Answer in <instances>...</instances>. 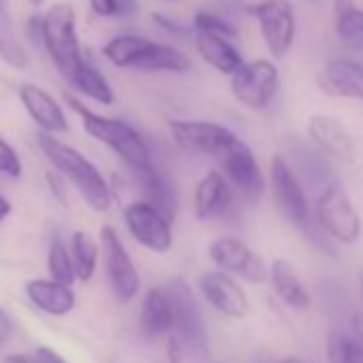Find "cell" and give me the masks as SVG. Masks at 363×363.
Masks as SVG:
<instances>
[{"mask_svg": "<svg viewBox=\"0 0 363 363\" xmlns=\"http://www.w3.org/2000/svg\"><path fill=\"white\" fill-rule=\"evenodd\" d=\"M193 67L191 58L182 54L179 50L152 41L150 48L143 52L139 62L135 65V71L143 73H189Z\"/></svg>", "mask_w": 363, "mask_h": 363, "instance_id": "cb8c5ba5", "label": "cell"}, {"mask_svg": "<svg viewBox=\"0 0 363 363\" xmlns=\"http://www.w3.org/2000/svg\"><path fill=\"white\" fill-rule=\"evenodd\" d=\"M233 203V186L223 171L206 173L195 189V216L203 223L220 218Z\"/></svg>", "mask_w": 363, "mask_h": 363, "instance_id": "ac0fdd59", "label": "cell"}, {"mask_svg": "<svg viewBox=\"0 0 363 363\" xmlns=\"http://www.w3.org/2000/svg\"><path fill=\"white\" fill-rule=\"evenodd\" d=\"M5 363H39L35 354H9Z\"/></svg>", "mask_w": 363, "mask_h": 363, "instance_id": "ab89813d", "label": "cell"}, {"mask_svg": "<svg viewBox=\"0 0 363 363\" xmlns=\"http://www.w3.org/2000/svg\"><path fill=\"white\" fill-rule=\"evenodd\" d=\"M348 363H363V316L357 314L348 331Z\"/></svg>", "mask_w": 363, "mask_h": 363, "instance_id": "e575fe53", "label": "cell"}, {"mask_svg": "<svg viewBox=\"0 0 363 363\" xmlns=\"http://www.w3.org/2000/svg\"><path fill=\"white\" fill-rule=\"evenodd\" d=\"M28 299L43 312L52 316H65L75 308V293L69 284L56 282V280H28L24 286Z\"/></svg>", "mask_w": 363, "mask_h": 363, "instance_id": "ffe728a7", "label": "cell"}, {"mask_svg": "<svg viewBox=\"0 0 363 363\" xmlns=\"http://www.w3.org/2000/svg\"><path fill=\"white\" fill-rule=\"evenodd\" d=\"M195 48H197L199 56L223 75L231 77L244 65V58H242L240 50L231 43V39H225L218 35H208V33H197Z\"/></svg>", "mask_w": 363, "mask_h": 363, "instance_id": "44dd1931", "label": "cell"}, {"mask_svg": "<svg viewBox=\"0 0 363 363\" xmlns=\"http://www.w3.org/2000/svg\"><path fill=\"white\" fill-rule=\"evenodd\" d=\"M150 43H152V39L141 37V35H118V37H113L111 41L105 43L103 56L113 67L135 69V65L139 62L143 52L150 48Z\"/></svg>", "mask_w": 363, "mask_h": 363, "instance_id": "4316f807", "label": "cell"}, {"mask_svg": "<svg viewBox=\"0 0 363 363\" xmlns=\"http://www.w3.org/2000/svg\"><path fill=\"white\" fill-rule=\"evenodd\" d=\"M139 323H141V329L147 337H160L173 329L171 301H169L164 289H150L145 293Z\"/></svg>", "mask_w": 363, "mask_h": 363, "instance_id": "603a6c76", "label": "cell"}, {"mask_svg": "<svg viewBox=\"0 0 363 363\" xmlns=\"http://www.w3.org/2000/svg\"><path fill=\"white\" fill-rule=\"evenodd\" d=\"M11 210H13L11 201H9V199H5L3 195H0V223H3L5 218H9Z\"/></svg>", "mask_w": 363, "mask_h": 363, "instance_id": "60d3db41", "label": "cell"}, {"mask_svg": "<svg viewBox=\"0 0 363 363\" xmlns=\"http://www.w3.org/2000/svg\"><path fill=\"white\" fill-rule=\"evenodd\" d=\"M35 357H37L39 363H69L67 359H62V357H60L54 348H50V346H39L37 352H35Z\"/></svg>", "mask_w": 363, "mask_h": 363, "instance_id": "74e56055", "label": "cell"}, {"mask_svg": "<svg viewBox=\"0 0 363 363\" xmlns=\"http://www.w3.org/2000/svg\"><path fill=\"white\" fill-rule=\"evenodd\" d=\"M0 58L18 71H26L30 67V58L24 45L20 43V39L16 37L11 18H3V16H0Z\"/></svg>", "mask_w": 363, "mask_h": 363, "instance_id": "f1b7e54d", "label": "cell"}, {"mask_svg": "<svg viewBox=\"0 0 363 363\" xmlns=\"http://www.w3.org/2000/svg\"><path fill=\"white\" fill-rule=\"evenodd\" d=\"M308 137L323 154L342 162L354 160V141L342 120L327 113H314L308 120Z\"/></svg>", "mask_w": 363, "mask_h": 363, "instance_id": "9a60e30c", "label": "cell"}, {"mask_svg": "<svg viewBox=\"0 0 363 363\" xmlns=\"http://www.w3.org/2000/svg\"><path fill=\"white\" fill-rule=\"evenodd\" d=\"M278 82H280L278 67L272 60L259 58V60L244 62L231 75V92L244 107L261 111L276 96Z\"/></svg>", "mask_w": 363, "mask_h": 363, "instance_id": "9c48e42d", "label": "cell"}, {"mask_svg": "<svg viewBox=\"0 0 363 363\" xmlns=\"http://www.w3.org/2000/svg\"><path fill=\"white\" fill-rule=\"evenodd\" d=\"M327 363H348V331L340 327H329Z\"/></svg>", "mask_w": 363, "mask_h": 363, "instance_id": "d6a6232c", "label": "cell"}, {"mask_svg": "<svg viewBox=\"0 0 363 363\" xmlns=\"http://www.w3.org/2000/svg\"><path fill=\"white\" fill-rule=\"evenodd\" d=\"M101 250L105 255V272L113 295L118 297V301L128 303L139 293L141 280L118 231L109 225L101 227Z\"/></svg>", "mask_w": 363, "mask_h": 363, "instance_id": "8fae6325", "label": "cell"}, {"mask_svg": "<svg viewBox=\"0 0 363 363\" xmlns=\"http://www.w3.org/2000/svg\"><path fill=\"white\" fill-rule=\"evenodd\" d=\"M335 33L352 50H363V9L354 0H333Z\"/></svg>", "mask_w": 363, "mask_h": 363, "instance_id": "484cf974", "label": "cell"}, {"mask_svg": "<svg viewBox=\"0 0 363 363\" xmlns=\"http://www.w3.org/2000/svg\"><path fill=\"white\" fill-rule=\"evenodd\" d=\"M267 280L272 282V289L276 291V295L291 308L295 310H306L310 306V293L303 286V282L299 280L295 267L286 261V259H276L269 265V276Z\"/></svg>", "mask_w": 363, "mask_h": 363, "instance_id": "7402d4cb", "label": "cell"}, {"mask_svg": "<svg viewBox=\"0 0 363 363\" xmlns=\"http://www.w3.org/2000/svg\"><path fill=\"white\" fill-rule=\"evenodd\" d=\"M133 177L143 193V201L154 206L162 216H167L173 223V218L177 216V208H179L175 182L154 164L133 171Z\"/></svg>", "mask_w": 363, "mask_h": 363, "instance_id": "e0dca14e", "label": "cell"}, {"mask_svg": "<svg viewBox=\"0 0 363 363\" xmlns=\"http://www.w3.org/2000/svg\"><path fill=\"white\" fill-rule=\"evenodd\" d=\"M11 331H13V318L9 316L7 310L0 308V346H3L9 340Z\"/></svg>", "mask_w": 363, "mask_h": 363, "instance_id": "f35d334b", "label": "cell"}, {"mask_svg": "<svg viewBox=\"0 0 363 363\" xmlns=\"http://www.w3.org/2000/svg\"><path fill=\"white\" fill-rule=\"evenodd\" d=\"M0 16L9 18V7H7V0H0Z\"/></svg>", "mask_w": 363, "mask_h": 363, "instance_id": "b9f144b4", "label": "cell"}, {"mask_svg": "<svg viewBox=\"0 0 363 363\" xmlns=\"http://www.w3.org/2000/svg\"><path fill=\"white\" fill-rule=\"evenodd\" d=\"M193 26L197 33H208V35H218V37H225V39H235L238 37V28L227 22L225 18L216 16V13H210V11H197L195 18H193Z\"/></svg>", "mask_w": 363, "mask_h": 363, "instance_id": "1f68e13d", "label": "cell"}, {"mask_svg": "<svg viewBox=\"0 0 363 363\" xmlns=\"http://www.w3.org/2000/svg\"><path fill=\"white\" fill-rule=\"evenodd\" d=\"M361 295H363V276H361Z\"/></svg>", "mask_w": 363, "mask_h": 363, "instance_id": "f6af8a7d", "label": "cell"}, {"mask_svg": "<svg viewBox=\"0 0 363 363\" xmlns=\"http://www.w3.org/2000/svg\"><path fill=\"white\" fill-rule=\"evenodd\" d=\"M278 363H306V361L299 359V357H284V359H280Z\"/></svg>", "mask_w": 363, "mask_h": 363, "instance_id": "7bdbcfd3", "label": "cell"}, {"mask_svg": "<svg viewBox=\"0 0 363 363\" xmlns=\"http://www.w3.org/2000/svg\"><path fill=\"white\" fill-rule=\"evenodd\" d=\"M62 175H56V173H48V184L52 189V195L62 203L67 206V191H65V184H62Z\"/></svg>", "mask_w": 363, "mask_h": 363, "instance_id": "8d00e7d4", "label": "cell"}, {"mask_svg": "<svg viewBox=\"0 0 363 363\" xmlns=\"http://www.w3.org/2000/svg\"><path fill=\"white\" fill-rule=\"evenodd\" d=\"M67 84L73 90H77L82 96H86L99 105H113V101H116V92L111 88V84L90 60H84L82 67L71 75V79Z\"/></svg>", "mask_w": 363, "mask_h": 363, "instance_id": "d4e9b609", "label": "cell"}, {"mask_svg": "<svg viewBox=\"0 0 363 363\" xmlns=\"http://www.w3.org/2000/svg\"><path fill=\"white\" fill-rule=\"evenodd\" d=\"M269 179H272V193H274V203L280 210V214L297 229L306 235V240L318 248L320 252L327 255H335L329 238L323 233V229L316 225L312 208L308 203V197L303 193V186L299 177L295 175V171L291 169V164L276 154L272 158V167H269Z\"/></svg>", "mask_w": 363, "mask_h": 363, "instance_id": "7a4b0ae2", "label": "cell"}, {"mask_svg": "<svg viewBox=\"0 0 363 363\" xmlns=\"http://www.w3.org/2000/svg\"><path fill=\"white\" fill-rule=\"evenodd\" d=\"M22 173H24V164L20 160V154L7 139L0 137V175L18 179L22 177Z\"/></svg>", "mask_w": 363, "mask_h": 363, "instance_id": "836d02e7", "label": "cell"}, {"mask_svg": "<svg viewBox=\"0 0 363 363\" xmlns=\"http://www.w3.org/2000/svg\"><path fill=\"white\" fill-rule=\"evenodd\" d=\"M274 58H284L295 41V9L291 0H259L248 7Z\"/></svg>", "mask_w": 363, "mask_h": 363, "instance_id": "52a82bcc", "label": "cell"}, {"mask_svg": "<svg viewBox=\"0 0 363 363\" xmlns=\"http://www.w3.org/2000/svg\"><path fill=\"white\" fill-rule=\"evenodd\" d=\"M99 244L86 231H75L71 235V261L75 269V278L82 282L92 280L96 265H99Z\"/></svg>", "mask_w": 363, "mask_h": 363, "instance_id": "83f0119b", "label": "cell"}, {"mask_svg": "<svg viewBox=\"0 0 363 363\" xmlns=\"http://www.w3.org/2000/svg\"><path fill=\"white\" fill-rule=\"evenodd\" d=\"M18 96L30 120L41 128V133H50V135L69 133V118L62 105L50 92H45L35 84H22Z\"/></svg>", "mask_w": 363, "mask_h": 363, "instance_id": "2e32d148", "label": "cell"}, {"mask_svg": "<svg viewBox=\"0 0 363 363\" xmlns=\"http://www.w3.org/2000/svg\"><path fill=\"white\" fill-rule=\"evenodd\" d=\"M169 133L182 150L216 160L240 139L231 128L208 120H171Z\"/></svg>", "mask_w": 363, "mask_h": 363, "instance_id": "ba28073f", "label": "cell"}, {"mask_svg": "<svg viewBox=\"0 0 363 363\" xmlns=\"http://www.w3.org/2000/svg\"><path fill=\"white\" fill-rule=\"evenodd\" d=\"M220 167H223V175L229 179V184L242 193V197L250 203L261 201V197L265 195V175L252 154V150L238 139L220 158H218Z\"/></svg>", "mask_w": 363, "mask_h": 363, "instance_id": "7c38bea8", "label": "cell"}, {"mask_svg": "<svg viewBox=\"0 0 363 363\" xmlns=\"http://www.w3.org/2000/svg\"><path fill=\"white\" fill-rule=\"evenodd\" d=\"M39 37L50 60L56 65L65 82H69L86 60L77 37L75 9L69 3H54L39 18Z\"/></svg>", "mask_w": 363, "mask_h": 363, "instance_id": "3957f363", "label": "cell"}, {"mask_svg": "<svg viewBox=\"0 0 363 363\" xmlns=\"http://www.w3.org/2000/svg\"><path fill=\"white\" fill-rule=\"evenodd\" d=\"M37 141L45 158L54 164V169L65 179L71 182L79 197L88 203V208H92L94 212H107L111 208L113 203L111 189L105 175L99 171V167L92 160H88L79 150L65 143L56 135L41 133Z\"/></svg>", "mask_w": 363, "mask_h": 363, "instance_id": "6da1fadb", "label": "cell"}, {"mask_svg": "<svg viewBox=\"0 0 363 363\" xmlns=\"http://www.w3.org/2000/svg\"><path fill=\"white\" fill-rule=\"evenodd\" d=\"M164 293L171 301V312H173V329L175 340L182 346V350H193L197 354L208 352V329L203 323L201 308L191 291V286L175 278L164 286Z\"/></svg>", "mask_w": 363, "mask_h": 363, "instance_id": "5b68a950", "label": "cell"}, {"mask_svg": "<svg viewBox=\"0 0 363 363\" xmlns=\"http://www.w3.org/2000/svg\"><path fill=\"white\" fill-rule=\"evenodd\" d=\"M88 5L99 18L107 20H128L139 13L137 0H88Z\"/></svg>", "mask_w": 363, "mask_h": 363, "instance_id": "4dcf8cb0", "label": "cell"}, {"mask_svg": "<svg viewBox=\"0 0 363 363\" xmlns=\"http://www.w3.org/2000/svg\"><path fill=\"white\" fill-rule=\"evenodd\" d=\"M199 289L208 303L220 314L231 318H244L250 312V301L246 291L227 272H208L199 278Z\"/></svg>", "mask_w": 363, "mask_h": 363, "instance_id": "5bb4252c", "label": "cell"}, {"mask_svg": "<svg viewBox=\"0 0 363 363\" xmlns=\"http://www.w3.org/2000/svg\"><path fill=\"white\" fill-rule=\"evenodd\" d=\"M314 220L329 240L352 244L361 235V218L342 184H327L314 203Z\"/></svg>", "mask_w": 363, "mask_h": 363, "instance_id": "8992f818", "label": "cell"}, {"mask_svg": "<svg viewBox=\"0 0 363 363\" xmlns=\"http://www.w3.org/2000/svg\"><path fill=\"white\" fill-rule=\"evenodd\" d=\"M320 86L331 96L354 99L363 103V65L350 58H337L325 67Z\"/></svg>", "mask_w": 363, "mask_h": 363, "instance_id": "d6986e66", "label": "cell"}, {"mask_svg": "<svg viewBox=\"0 0 363 363\" xmlns=\"http://www.w3.org/2000/svg\"><path fill=\"white\" fill-rule=\"evenodd\" d=\"M152 20H154V24H158V26L164 28L167 33H173L175 37H184V35L191 33V28L182 26L179 22H173L171 18H167V16H162V13H152Z\"/></svg>", "mask_w": 363, "mask_h": 363, "instance_id": "d590c367", "label": "cell"}, {"mask_svg": "<svg viewBox=\"0 0 363 363\" xmlns=\"http://www.w3.org/2000/svg\"><path fill=\"white\" fill-rule=\"evenodd\" d=\"M124 223H126L130 238L139 246H143L156 255H164L171 250V246H173L171 220L167 216H162L147 201L141 199V201L128 203L124 208Z\"/></svg>", "mask_w": 363, "mask_h": 363, "instance_id": "30bf717a", "label": "cell"}, {"mask_svg": "<svg viewBox=\"0 0 363 363\" xmlns=\"http://www.w3.org/2000/svg\"><path fill=\"white\" fill-rule=\"evenodd\" d=\"M30 5H35V7H39V5H43V0H28Z\"/></svg>", "mask_w": 363, "mask_h": 363, "instance_id": "ee69618b", "label": "cell"}, {"mask_svg": "<svg viewBox=\"0 0 363 363\" xmlns=\"http://www.w3.org/2000/svg\"><path fill=\"white\" fill-rule=\"evenodd\" d=\"M69 103H73V109L82 116L84 130L92 139H96V141L105 143L109 150H113L130 171L152 164L147 143L143 141V137L139 135V130L135 126H130L128 122L118 120V118L99 116L90 109H86L82 103L73 101L71 96H69Z\"/></svg>", "mask_w": 363, "mask_h": 363, "instance_id": "277c9868", "label": "cell"}, {"mask_svg": "<svg viewBox=\"0 0 363 363\" xmlns=\"http://www.w3.org/2000/svg\"><path fill=\"white\" fill-rule=\"evenodd\" d=\"M210 259L227 274H235L252 284H263L267 282L269 267L265 261L250 250L242 240L238 238H218L210 244L208 248Z\"/></svg>", "mask_w": 363, "mask_h": 363, "instance_id": "4fadbf2b", "label": "cell"}, {"mask_svg": "<svg viewBox=\"0 0 363 363\" xmlns=\"http://www.w3.org/2000/svg\"><path fill=\"white\" fill-rule=\"evenodd\" d=\"M48 272L50 278L62 284H73L75 278V269H73V261H71V252L65 246V242L60 238H54L48 250Z\"/></svg>", "mask_w": 363, "mask_h": 363, "instance_id": "f546056e", "label": "cell"}]
</instances>
